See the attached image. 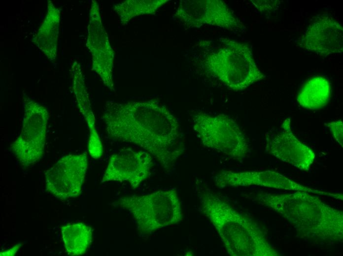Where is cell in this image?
<instances>
[{
	"mask_svg": "<svg viewBox=\"0 0 343 256\" xmlns=\"http://www.w3.org/2000/svg\"><path fill=\"white\" fill-rule=\"evenodd\" d=\"M103 119L109 137L140 146L167 170L184 151L177 118L156 100L108 102Z\"/></svg>",
	"mask_w": 343,
	"mask_h": 256,
	"instance_id": "1",
	"label": "cell"
},
{
	"mask_svg": "<svg viewBox=\"0 0 343 256\" xmlns=\"http://www.w3.org/2000/svg\"><path fill=\"white\" fill-rule=\"evenodd\" d=\"M249 198L279 214L302 239L317 244L343 242V211L327 204L313 193L261 192Z\"/></svg>",
	"mask_w": 343,
	"mask_h": 256,
	"instance_id": "2",
	"label": "cell"
},
{
	"mask_svg": "<svg viewBox=\"0 0 343 256\" xmlns=\"http://www.w3.org/2000/svg\"><path fill=\"white\" fill-rule=\"evenodd\" d=\"M201 209L216 230L227 253L232 256H278L262 227L212 192L198 193Z\"/></svg>",
	"mask_w": 343,
	"mask_h": 256,
	"instance_id": "3",
	"label": "cell"
},
{
	"mask_svg": "<svg viewBox=\"0 0 343 256\" xmlns=\"http://www.w3.org/2000/svg\"><path fill=\"white\" fill-rule=\"evenodd\" d=\"M205 65L210 74L236 92L266 78L257 66L249 47L233 40H225L220 49L208 55Z\"/></svg>",
	"mask_w": 343,
	"mask_h": 256,
	"instance_id": "4",
	"label": "cell"
},
{
	"mask_svg": "<svg viewBox=\"0 0 343 256\" xmlns=\"http://www.w3.org/2000/svg\"><path fill=\"white\" fill-rule=\"evenodd\" d=\"M113 205L128 210L138 230L152 232L182 221L181 204L175 190H161L143 195L122 196Z\"/></svg>",
	"mask_w": 343,
	"mask_h": 256,
	"instance_id": "5",
	"label": "cell"
},
{
	"mask_svg": "<svg viewBox=\"0 0 343 256\" xmlns=\"http://www.w3.org/2000/svg\"><path fill=\"white\" fill-rule=\"evenodd\" d=\"M192 120L193 129L205 147L239 161L248 156L250 148L247 140L229 116L200 112L193 116Z\"/></svg>",
	"mask_w": 343,
	"mask_h": 256,
	"instance_id": "6",
	"label": "cell"
},
{
	"mask_svg": "<svg viewBox=\"0 0 343 256\" xmlns=\"http://www.w3.org/2000/svg\"><path fill=\"white\" fill-rule=\"evenodd\" d=\"M24 115L21 132L10 150L24 167L31 166L42 157L49 119L47 109L26 95L23 96Z\"/></svg>",
	"mask_w": 343,
	"mask_h": 256,
	"instance_id": "7",
	"label": "cell"
},
{
	"mask_svg": "<svg viewBox=\"0 0 343 256\" xmlns=\"http://www.w3.org/2000/svg\"><path fill=\"white\" fill-rule=\"evenodd\" d=\"M88 165L86 152L62 157L44 173L46 191L61 199L77 197Z\"/></svg>",
	"mask_w": 343,
	"mask_h": 256,
	"instance_id": "8",
	"label": "cell"
},
{
	"mask_svg": "<svg viewBox=\"0 0 343 256\" xmlns=\"http://www.w3.org/2000/svg\"><path fill=\"white\" fill-rule=\"evenodd\" d=\"M266 152L280 160L303 171H308L315 154L293 134L290 118L285 119L278 128H272L265 135Z\"/></svg>",
	"mask_w": 343,
	"mask_h": 256,
	"instance_id": "9",
	"label": "cell"
},
{
	"mask_svg": "<svg viewBox=\"0 0 343 256\" xmlns=\"http://www.w3.org/2000/svg\"><path fill=\"white\" fill-rule=\"evenodd\" d=\"M216 186L225 187L261 186L293 191H304L343 199V195L318 190L298 184L285 176L271 170L252 171H223L214 177Z\"/></svg>",
	"mask_w": 343,
	"mask_h": 256,
	"instance_id": "10",
	"label": "cell"
},
{
	"mask_svg": "<svg viewBox=\"0 0 343 256\" xmlns=\"http://www.w3.org/2000/svg\"><path fill=\"white\" fill-rule=\"evenodd\" d=\"M152 166L148 152L123 149L110 157L102 182L127 181L136 189L148 178Z\"/></svg>",
	"mask_w": 343,
	"mask_h": 256,
	"instance_id": "11",
	"label": "cell"
},
{
	"mask_svg": "<svg viewBox=\"0 0 343 256\" xmlns=\"http://www.w3.org/2000/svg\"><path fill=\"white\" fill-rule=\"evenodd\" d=\"M184 3L180 14L191 27L199 28L210 25L232 31L244 30V25L221 0H187Z\"/></svg>",
	"mask_w": 343,
	"mask_h": 256,
	"instance_id": "12",
	"label": "cell"
},
{
	"mask_svg": "<svg viewBox=\"0 0 343 256\" xmlns=\"http://www.w3.org/2000/svg\"><path fill=\"white\" fill-rule=\"evenodd\" d=\"M300 45L321 56L342 53L343 27L329 16L319 17L309 25L302 37Z\"/></svg>",
	"mask_w": 343,
	"mask_h": 256,
	"instance_id": "13",
	"label": "cell"
},
{
	"mask_svg": "<svg viewBox=\"0 0 343 256\" xmlns=\"http://www.w3.org/2000/svg\"><path fill=\"white\" fill-rule=\"evenodd\" d=\"M73 89L78 108L84 116L89 129L88 149L91 157L99 159L103 155V145L96 128V121L92 111L81 72L73 69Z\"/></svg>",
	"mask_w": 343,
	"mask_h": 256,
	"instance_id": "14",
	"label": "cell"
},
{
	"mask_svg": "<svg viewBox=\"0 0 343 256\" xmlns=\"http://www.w3.org/2000/svg\"><path fill=\"white\" fill-rule=\"evenodd\" d=\"M60 10L49 1L45 20L35 37L36 44L52 62L56 56Z\"/></svg>",
	"mask_w": 343,
	"mask_h": 256,
	"instance_id": "15",
	"label": "cell"
},
{
	"mask_svg": "<svg viewBox=\"0 0 343 256\" xmlns=\"http://www.w3.org/2000/svg\"><path fill=\"white\" fill-rule=\"evenodd\" d=\"M330 95L331 88L328 80L317 76L307 81L299 92L297 101L305 108L317 109L326 105Z\"/></svg>",
	"mask_w": 343,
	"mask_h": 256,
	"instance_id": "16",
	"label": "cell"
},
{
	"mask_svg": "<svg viewBox=\"0 0 343 256\" xmlns=\"http://www.w3.org/2000/svg\"><path fill=\"white\" fill-rule=\"evenodd\" d=\"M62 239L68 255L78 256L85 254L92 242V229L82 223H70L62 226Z\"/></svg>",
	"mask_w": 343,
	"mask_h": 256,
	"instance_id": "17",
	"label": "cell"
},
{
	"mask_svg": "<svg viewBox=\"0 0 343 256\" xmlns=\"http://www.w3.org/2000/svg\"><path fill=\"white\" fill-rule=\"evenodd\" d=\"M335 140L343 147V123L341 120L331 122L327 124Z\"/></svg>",
	"mask_w": 343,
	"mask_h": 256,
	"instance_id": "18",
	"label": "cell"
},
{
	"mask_svg": "<svg viewBox=\"0 0 343 256\" xmlns=\"http://www.w3.org/2000/svg\"><path fill=\"white\" fill-rule=\"evenodd\" d=\"M251 1L259 11L263 12H271L274 11L280 3L279 0H251Z\"/></svg>",
	"mask_w": 343,
	"mask_h": 256,
	"instance_id": "19",
	"label": "cell"
},
{
	"mask_svg": "<svg viewBox=\"0 0 343 256\" xmlns=\"http://www.w3.org/2000/svg\"><path fill=\"white\" fill-rule=\"evenodd\" d=\"M22 245V243H18L15 245L14 247L11 248L10 249L6 250V251H4L2 252H1L0 253V256H14L15 255L20 247Z\"/></svg>",
	"mask_w": 343,
	"mask_h": 256,
	"instance_id": "20",
	"label": "cell"
}]
</instances>
